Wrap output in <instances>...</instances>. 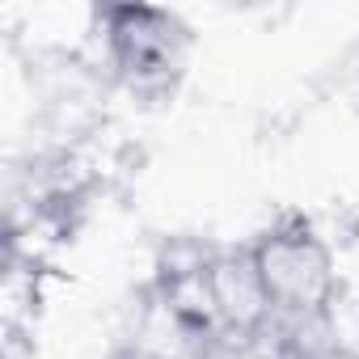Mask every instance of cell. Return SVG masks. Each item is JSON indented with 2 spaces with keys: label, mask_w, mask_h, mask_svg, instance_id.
<instances>
[{
  "label": "cell",
  "mask_w": 359,
  "mask_h": 359,
  "mask_svg": "<svg viewBox=\"0 0 359 359\" xmlns=\"http://www.w3.org/2000/svg\"><path fill=\"white\" fill-rule=\"evenodd\" d=\"M245 258L266 317L309 321L338 313V262L309 216L287 212L271 220L262 233H254V241H245Z\"/></svg>",
  "instance_id": "6da1fadb"
},
{
  "label": "cell",
  "mask_w": 359,
  "mask_h": 359,
  "mask_svg": "<svg viewBox=\"0 0 359 359\" xmlns=\"http://www.w3.org/2000/svg\"><path fill=\"white\" fill-rule=\"evenodd\" d=\"M102 60L135 102H169L191 64L195 34L182 13L161 5H102Z\"/></svg>",
  "instance_id": "7a4b0ae2"
}]
</instances>
